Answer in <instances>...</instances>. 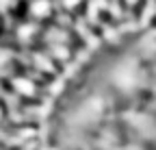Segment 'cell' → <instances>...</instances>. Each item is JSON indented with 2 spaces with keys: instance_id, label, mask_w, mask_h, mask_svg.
<instances>
[{
  "instance_id": "3",
  "label": "cell",
  "mask_w": 156,
  "mask_h": 150,
  "mask_svg": "<svg viewBox=\"0 0 156 150\" xmlns=\"http://www.w3.org/2000/svg\"><path fill=\"white\" fill-rule=\"evenodd\" d=\"M28 5L30 0H0V11L7 15V20L13 26L28 20Z\"/></svg>"
},
{
  "instance_id": "2",
  "label": "cell",
  "mask_w": 156,
  "mask_h": 150,
  "mask_svg": "<svg viewBox=\"0 0 156 150\" xmlns=\"http://www.w3.org/2000/svg\"><path fill=\"white\" fill-rule=\"evenodd\" d=\"M56 0H30L28 5V20L37 24H46L50 22L54 13H56Z\"/></svg>"
},
{
  "instance_id": "5",
  "label": "cell",
  "mask_w": 156,
  "mask_h": 150,
  "mask_svg": "<svg viewBox=\"0 0 156 150\" xmlns=\"http://www.w3.org/2000/svg\"><path fill=\"white\" fill-rule=\"evenodd\" d=\"M11 37V22L7 20V15L0 11V42H5Z\"/></svg>"
},
{
  "instance_id": "4",
  "label": "cell",
  "mask_w": 156,
  "mask_h": 150,
  "mask_svg": "<svg viewBox=\"0 0 156 150\" xmlns=\"http://www.w3.org/2000/svg\"><path fill=\"white\" fill-rule=\"evenodd\" d=\"M13 118H15V104L7 93V87L0 85V128L9 126L13 122Z\"/></svg>"
},
{
  "instance_id": "1",
  "label": "cell",
  "mask_w": 156,
  "mask_h": 150,
  "mask_svg": "<svg viewBox=\"0 0 156 150\" xmlns=\"http://www.w3.org/2000/svg\"><path fill=\"white\" fill-rule=\"evenodd\" d=\"M28 72V63L24 59V50H20L13 42H0V85H9L13 79Z\"/></svg>"
}]
</instances>
